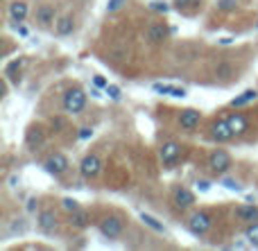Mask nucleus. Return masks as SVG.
Listing matches in <instances>:
<instances>
[{"mask_svg":"<svg viewBox=\"0 0 258 251\" xmlns=\"http://www.w3.org/2000/svg\"><path fill=\"white\" fill-rule=\"evenodd\" d=\"M93 84L98 86V89H107V86H109V81L104 79L102 75H95V77H93Z\"/></svg>","mask_w":258,"mask_h":251,"instance_id":"obj_35","label":"nucleus"},{"mask_svg":"<svg viewBox=\"0 0 258 251\" xmlns=\"http://www.w3.org/2000/svg\"><path fill=\"white\" fill-rule=\"evenodd\" d=\"M177 120H179V127H181V129L192 131V129H197V127H200L202 113L197 111V109H183V111H179Z\"/></svg>","mask_w":258,"mask_h":251,"instance_id":"obj_11","label":"nucleus"},{"mask_svg":"<svg viewBox=\"0 0 258 251\" xmlns=\"http://www.w3.org/2000/svg\"><path fill=\"white\" fill-rule=\"evenodd\" d=\"M43 168H45V172H50L52 177H61V175H66V172L71 170V161H68L66 154L54 152V154H50V156L45 158Z\"/></svg>","mask_w":258,"mask_h":251,"instance_id":"obj_4","label":"nucleus"},{"mask_svg":"<svg viewBox=\"0 0 258 251\" xmlns=\"http://www.w3.org/2000/svg\"><path fill=\"white\" fill-rule=\"evenodd\" d=\"M7 16H9V23H23L27 16H30V3L27 0H9L7 5Z\"/></svg>","mask_w":258,"mask_h":251,"instance_id":"obj_8","label":"nucleus"},{"mask_svg":"<svg viewBox=\"0 0 258 251\" xmlns=\"http://www.w3.org/2000/svg\"><path fill=\"white\" fill-rule=\"evenodd\" d=\"M172 5H174V9L181 12V9H186V7H200L202 0H174Z\"/></svg>","mask_w":258,"mask_h":251,"instance_id":"obj_29","label":"nucleus"},{"mask_svg":"<svg viewBox=\"0 0 258 251\" xmlns=\"http://www.w3.org/2000/svg\"><path fill=\"white\" fill-rule=\"evenodd\" d=\"M73 32H75V18H73L71 14L59 16L57 23H54V34L57 36H71Z\"/></svg>","mask_w":258,"mask_h":251,"instance_id":"obj_16","label":"nucleus"},{"mask_svg":"<svg viewBox=\"0 0 258 251\" xmlns=\"http://www.w3.org/2000/svg\"><path fill=\"white\" fill-rule=\"evenodd\" d=\"M102 172V161H100L98 154H86L80 163V175L84 179H95V177Z\"/></svg>","mask_w":258,"mask_h":251,"instance_id":"obj_6","label":"nucleus"},{"mask_svg":"<svg viewBox=\"0 0 258 251\" xmlns=\"http://www.w3.org/2000/svg\"><path fill=\"white\" fill-rule=\"evenodd\" d=\"M245 238L251 247H258V222H251L249 226L245 229Z\"/></svg>","mask_w":258,"mask_h":251,"instance_id":"obj_23","label":"nucleus"},{"mask_svg":"<svg viewBox=\"0 0 258 251\" xmlns=\"http://www.w3.org/2000/svg\"><path fill=\"white\" fill-rule=\"evenodd\" d=\"M227 120H229V125H231L233 134H245V131L249 129V120H247L242 113H231Z\"/></svg>","mask_w":258,"mask_h":251,"instance_id":"obj_20","label":"nucleus"},{"mask_svg":"<svg viewBox=\"0 0 258 251\" xmlns=\"http://www.w3.org/2000/svg\"><path fill=\"white\" fill-rule=\"evenodd\" d=\"M195 186H197V190H200V193H209V190H211V181H206V179H200Z\"/></svg>","mask_w":258,"mask_h":251,"instance_id":"obj_34","label":"nucleus"},{"mask_svg":"<svg viewBox=\"0 0 258 251\" xmlns=\"http://www.w3.org/2000/svg\"><path fill=\"white\" fill-rule=\"evenodd\" d=\"M161 161H163V165H174V163L179 161V156H181V145L174 143V140H168V143L161 145Z\"/></svg>","mask_w":258,"mask_h":251,"instance_id":"obj_12","label":"nucleus"},{"mask_svg":"<svg viewBox=\"0 0 258 251\" xmlns=\"http://www.w3.org/2000/svg\"><path fill=\"white\" fill-rule=\"evenodd\" d=\"M34 204H36V202H34V199H30V202H27V211H34V208H36V206H34Z\"/></svg>","mask_w":258,"mask_h":251,"instance_id":"obj_39","label":"nucleus"},{"mask_svg":"<svg viewBox=\"0 0 258 251\" xmlns=\"http://www.w3.org/2000/svg\"><path fill=\"white\" fill-rule=\"evenodd\" d=\"M34 21L39 23L41 27L54 25V23H57V9H54L52 5H48V3L39 5V7H36V12H34Z\"/></svg>","mask_w":258,"mask_h":251,"instance_id":"obj_10","label":"nucleus"},{"mask_svg":"<svg viewBox=\"0 0 258 251\" xmlns=\"http://www.w3.org/2000/svg\"><path fill=\"white\" fill-rule=\"evenodd\" d=\"M91 95H93V98H102V95H100V91H98V86H95V89L91 91Z\"/></svg>","mask_w":258,"mask_h":251,"instance_id":"obj_40","label":"nucleus"},{"mask_svg":"<svg viewBox=\"0 0 258 251\" xmlns=\"http://www.w3.org/2000/svg\"><path fill=\"white\" fill-rule=\"evenodd\" d=\"M36 226H39L43 233H52L57 229V213L50 211V208H43V211L36 215Z\"/></svg>","mask_w":258,"mask_h":251,"instance_id":"obj_13","label":"nucleus"},{"mask_svg":"<svg viewBox=\"0 0 258 251\" xmlns=\"http://www.w3.org/2000/svg\"><path fill=\"white\" fill-rule=\"evenodd\" d=\"M256 100H258V91L256 89H247L245 93H240L238 98L231 100V107L240 109V107H245V104H249V102H256Z\"/></svg>","mask_w":258,"mask_h":251,"instance_id":"obj_21","label":"nucleus"},{"mask_svg":"<svg viewBox=\"0 0 258 251\" xmlns=\"http://www.w3.org/2000/svg\"><path fill=\"white\" fill-rule=\"evenodd\" d=\"M25 66V57H18V59H14V61H9L7 66H5V77L7 79H12V81H18L21 79V68Z\"/></svg>","mask_w":258,"mask_h":251,"instance_id":"obj_19","label":"nucleus"},{"mask_svg":"<svg viewBox=\"0 0 258 251\" xmlns=\"http://www.w3.org/2000/svg\"><path fill=\"white\" fill-rule=\"evenodd\" d=\"M68 224H71L73 229H86V226L91 224V215L80 208V211H75V213L68 215Z\"/></svg>","mask_w":258,"mask_h":251,"instance_id":"obj_18","label":"nucleus"},{"mask_svg":"<svg viewBox=\"0 0 258 251\" xmlns=\"http://www.w3.org/2000/svg\"><path fill=\"white\" fill-rule=\"evenodd\" d=\"M215 77H218V79H231L233 77V68L229 66V63H218V68H215Z\"/></svg>","mask_w":258,"mask_h":251,"instance_id":"obj_24","label":"nucleus"},{"mask_svg":"<svg viewBox=\"0 0 258 251\" xmlns=\"http://www.w3.org/2000/svg\"><path fill=\"white\" fill-rule=\"evenodd\" d=\"M91 136H93V129H91V127H82L80 134H77V138H80V140H86V138H91Z\"/></svg>","mask_w":258,"mask_h":251,"instance_id":"obj_33","label":"nucleus"},{"mask_svg":"<svg viewBox=\"0 0 258 251\" xmlns=\"http://www.w3.org/2000/svg\"><path fill=\"white\" fill-rule=\"evenodd\" d=\"M233 136L236 134H233L229 120H213V125H211V138H213L215 143H229Z\"/></svg>","mask_w":258,"mask_h":251,"instance_id":"obj_9","label":"nucleus"},{"mask_svg":"<svg viewBox=\"0 0 258 251\" xmlns=\"http://www.w3.org/2000/svg\"><path fill=\"white\" fill-rule=\"evenodd\" d=\"M125 5H127V0H109V3H107V12H109V14L120 12Z\"/></svg>","mask_w":258,"mask_h":251,"instance_id":"obj_31","label":"nucleus"},{"mask_svg":"<svg viewBox=\"0 0 258 251\" xmlns=\"http://www.w3.org/2000/svg\"><path fill=\"white\" fill-rule=\"evenodd\" d=\"M98 229L107 240H118L122 235L125 222H122L118 215H107V217H102V220L98 222Z\"/></svg>","mask_w":258,"mask_h":251,"instance_id":"obj_3","label":"nucleus"},{"mask_svg":"<svg viewBox=\"0 0 258 251\" xmlns=\"http://www.w3.org/2000/svg\"><path fill=\"white\" fill-rule=\"evenodd\" d=\"M141 220H143V222H145V224H147V226H150V229H152V231H156V233H165V226H163V224H161V222H159V220H156V217H152V215H150V213H141Z\"/></svg>","mask_w":258,"mask_h":251,"instance_id":"obj_22","label":"nucleus"},{"mask_svg":"<svg viewBox=\"0 0 258 251\" xmlns=\"http://www.w3.org/2000/svg\"><path fill=\"white\" fill-rule=\"evenodd\" d=\"M104 93H107L109 98L113 100V102H118V100L122 98V91H120V86H116V84H109L107 89H104Z\"/></svg>","mask_w":258,"mask_h":251,"instance_id":"obj_28","label":"nucleus"},{"mask_svg":"<svg viewBox=\"0 0 258 251\" xmlns=\"http://www.w3.org/2000/svg\"><path fill=\"white\" fill-rule=\"evenodd\" d=\"M150 9L152 12H161V14H168L170 7L165 3H159V0H154V3H150Z\"/></svg>","mask_w":258,"mask_h":251,"instance_id":"obj_32","label":"nucleus"},{"mask_svg":"<svg viewBox=\"0 0 258 251\" xmlns=\"http://www.w3.org/2000/svg\"><path fill=\"white\" fill-rule=\"evenodd\" d=\"M16 184H18V177L16 175L9 177V188H16Z\"/></svg>","mask_w":258,"mask_h":251,"instance_id":"obj_37","label":"nucleus"},{"mask_svg":"<svg viewBox=\"0 0 258 251\" xmlns=\"http://www.w3.org/2000/svg\"><path fill=\"white\" fill-rule=\"evenodd\" d=\"M168 36H170L168 23H152L145 30V41L150 45H161L163 41H168Z\"/></svg>","mask_w":258,"mask_h":251,"instance_id":"obj_7","label":"nucleus"},{"mask_svg":"<svg viewBox=\"0 0 258 251\" xmlns=\"http://www.w3.org/2000/svg\"><path fill=\"white\" fill-rule=\"evenodd\" d=\"M236 217L240 222H258V204H242L236 208Z\"/></svg>","mask_w":258,"mask_h":251,"instance_id":"obj_17","label":"nucleus"},{"mask_svg":"<svg viewBox=\"0 0 258 251\" xmlns=\"http://www.w3.org/2000/svg\"><path fill=\"white\" fill-rule=\"evenodd\" d=\"M211 224H213V220H211V215L209 213H204V211L192 213L190 220H188V229H190V233L197 235V238L206 235V231L211 229Z\"/></svg>","mask_w":258,"mask_h":251,"instance_id":"obj_5","label":"nucleus"},{"mask_svg":"<svg viewBox=\"0 0 258 251\" xmlns=\"http://www.w3.org/2000/svg\"><path fill=\"white\" fill-rule=\"evenodd\" d=\"M61 107H63V113H68V116L82 113L86 107V91L80 89V86H71L61 98Z\"/></svg>","mask_w":258,"mask_h":251,"instance_id":"obj_1","label":"nucleus"},{"mask_svg":"<svg viewBox=\"0 0 258 251\" xmlns=\"http://www.w3.org/2000/svg\"><path fill=\"white\" fill-rule=\"evenodd\" d=\"M233 165V158L231 154L227 152V149H213V152L209 154V170L213 172V175H227L229 170H231Z\"/></svg>","mask_w":258,"mask_h":251,"instance_id":"obj_2","label":"nucleus"},{"mask_svg":"<svg viewBox=\"0 0 258 251\" xmlns=\"http://www.w3.org/2000/svg\"><path fill=\"white\" fill-rule=\"evenodd\" d=\"M152 91H154V93H159V95H170V98H172L174 86H170V84H154V86H152Z\"/></svg>","mask_w":258,"mask_h":251,"instance_id":"obj_30","label":"nucleus"},{"mask_svg":"<svg viewBox=\"0 0 258 251\" xmlns=\"http://www.w3.org/2000/svg\"><path fill=\"white\" fill-rule=\"evenodd\" d=\"M16 32H18V34H21V36H27V27H23L21 23H18V25H16Z\"/></svg>","mask_w":258,"mask_h":251,"instance_id":"obj_36","label":"nucleus"},{"mask_svg":"<svg viewBox=\"0 0 258 251\" xmlns=\"http://www.w3.org/2000/svg\"><path fill=\"white\" fill-rule=\"evenodd\" d=\"M172 202H174V206L181 208V211L183 208H190L192 204H195V193H192L190 188H186V186H181V188L174 190Z\"/></svg>","mask_w":258,"mask_h":251,"instance_id":"obj_15","label":"nucleus"},{"mask_svg":"<svg viewBox=\"0 0 258 251\" xmlns=\"http://www.w3.org/2000/svg\"><path fill=\"white\" fill-rule=\"evenodd\" d=\"M233 39H220V45H231Z\"/></svg>","mask_w":258,"mask_h":251,"instance_id":"obj_38","label":"nucleus"},{"mask_svg":"<svg viewBox=\"0 0 258 251\" xmlns=\"http://www.w3.org/2000/svg\"><path fill=\"white\" fill-rule=\"evenodd\" d=\"M43 143H45L43 129H41V127H30V129H27V134H25L27 149H30V152H39V149L43 147Z\"/></svg>","mask_w":258,"mask_h":251,"instance_id":"obj_14","label":"nucleus"},{"mask_svg":"<svg viewBox=\"0 0 258 251\" xmlns=\"http://www.w3.org/2000/svg\"><path fill=\"white\" fill-rule=\"evenodd\" d=\"M220 184H222L227 190H236V193L242 190V184L238 179H229V177H224V179H220Z\"/></svg>","mask_w":258,"mask_h":251,"instance_id":"obj_27","label":"nucleus"},{"mask_svg":"<svg viewBox=\"0 0 258 251\" xmlns=\"http://www.w3.org/2000/svg\"><path fill=\"white\" fill-rule=\"evenodd\" d=\"M7 3H9V0H7Z\"/></svg>","mask_w":258,"mask_h":251,"instance_id":"obj_42","label":"nucleus"},{"mask_svg":"<svg viewBox=\"0 0 258 251\" xmlns=\"http://www.w3.org/2000/svg\"><path fill=\"white\" fill-rule=\"evenodd\" d=\"M77 3H89V0H77Z\"/></svg>","mask_w":258,"mask_h":251,"instance_id":"obj_41","label":"nucleus"},{"mask_svg":"<svg viewBox=\"0 0 258 251\" xmlns=\"http://www.w3.org/2000/svg\"><path fill=\"white\" fill-rule=\"evenodd\" d=\"M238 7H240V0H218V9L224 12V14L236 12Z\"/></svg>","mask_w":258,"mask_h":251,"instance_id":"obj_25","label":"nucleus"},{"mask_svg":"<svg viewBox=\"0 0 258 251\" xmlns=\"http://www.w3.org/2000/svg\"><path fill=\"white\" fill-rule=\"evenodd\" d=\"M59 206H61V211H66L68 215H71V213H75V211H80V208H82V206H80V202H75V199H71V197H63Z\"/></svg>","mask_w":258,"mask_h":251,"instance_id":"obj_26","label":"nucleus"}]
</instances>
